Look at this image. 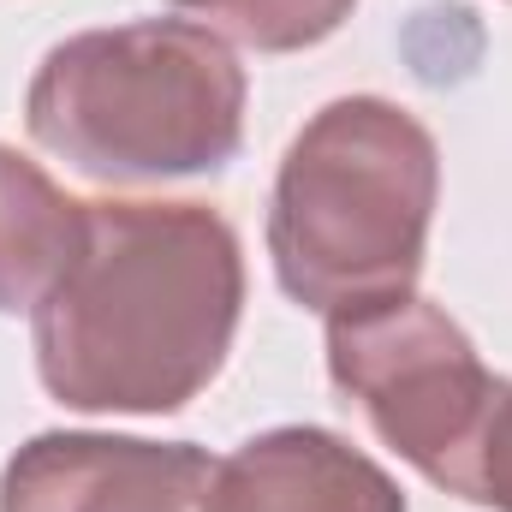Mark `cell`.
<instances>
[{"label":"cell","instance_id":"cell-1","mask_svg":"<svg viewBox=\"0 0 512 512\" xmlns=\"http://www.w3.org/2000/svg\"><path fill=\"white\" fill-rule=\"evenodd\" d=\"M245 310L239 233L203 203H90L84 245L30 310L36 376L66 411H185Z\"/></svg>","mask_w":512,"mask_h":512},{"label":"cell","instance_id":"cell-2","mask_svg":"<svg viewBox=\"0 0 512 512\" xmlns=\"http://www.w3.org/2000/svg\"><path fill=\"white\" fill-rule=\"evenodd\" d=\"M24 126L96 185L221 173L245 143V66L191 18L84 30L36 66Z\"/></svg>","mask_w":512,"mask_h":512},{"label":"cell","instance_id":"cell-3","mask_svg":"<svg viewBox=\"0 0 512 512\" xmlns=\"http://www.w3.org/2000/svg\"><path fill=\"white\" fill-rule=\"evenodd\" d=\"M441 197V149L429 126L382 96H340L292 137L274 203L268 256L292 304L352 310L411 292Z\"/></svg>","mask_w":512,"mask_h":512},{"label":"cell","instance_id":"cell-4","mask_svg":"<svg viewBox=\"0 0 512 512\" xmlns=\"http://www.w3.org/2000/svg\"><path fill=\"white\" fill-rule=\"evenodd\" d=\"M328 376L387 447L453 489L459 459L501 376L483 370L471 334L429 298L393 292L328 316Z\"/></svg>","mask_w":512,"mask_h":512},{"label":"cell","instance_id":"cell-5","mask_svg":"<svg viewBox=\"0 0 512 512\" xmlns=\"http://www.w3.org/2000/svg\"><path fill=\"white\" fill-rule=\"evenodd\" d=\"M215 459L191 441L54 429L0 471V512H203Z\"/></svg>","mask_w":512,"mask_h":512},{"label":"cell","instance_id":"cell-6","mask_svg":"<svg viewBox=\"0 0 512 512\" xmlns=\"http://www.w3.org/2000/svg\"><path fill=\"white\" fill-rule=\"evenodd\" d=\"M203 512H405V495L334 429L286 423L215 459Z\"/></svg>","mask_w":512,"mask_h":512},{"label":"cell","instance_id":"cell-7","mask_svg":"<svg viewBox=\"0 0 512 512\" xmlns=\"http://www.w3.org/2000/svg\"><path fill=\"white\" fill-rule=\"evenodd\" d=\"M90 203L66 197L30 155L0 143V316L36 310L84 245Z\"/></svg>","mask_w":512,"mask_h":512},{"label":"cell","instance_id":"cell-8","mask_svg":"<svg viewBox=\"0 0 512 512\" xmlns=\"http://www.w3.org/2000/svg\"><path fill=\"white\" fill-rule=\"evenodd\" d=\"M191 24L215 30L221 42H239L256 54H298L328 42L358 0H173Z\"/></svg>","mask_w":512,"mask_h":512},{"label":"cell","instance_id":"cell-9","mask_svg":"<svg viewBox=\"0 0 512 512\" xmlns=\"http://www.w3.org/2000/svg\"><path fill=\"white\" fill-rule=\"evenodd\" d=\"M447 495H459L471 507L512 512V382H495L489 405H483V423H477Z\"/></svg>","mask_w":512,"mask_h":512}]
</instances>
